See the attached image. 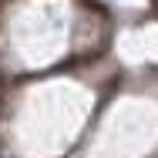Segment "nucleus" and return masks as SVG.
I'll return each instance as SVG.
<instances>
[]
</instances>
